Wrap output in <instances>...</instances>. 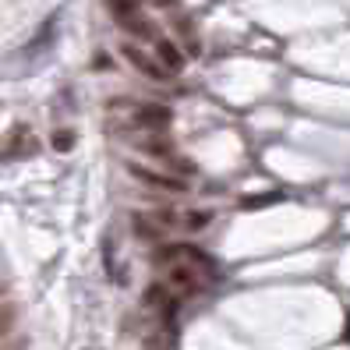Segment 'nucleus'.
<instances>
[{"label": "nucleus", "instance_id": "1a4fd4ad", "mask_svg": "<svg viewBox=\"0 0 350 350\" xmlns=\"http://www.w3.org/2000/svg\"><path fill=\"white\" fill-rule=\"evenodd\" d=\"M107 8H110V14L117 18V25H131L135 18L142 14L138 0H107Z\"/></svg>", "mask_w": 350, "mask_h": 350}, {"label": "nucleus", "instance_id": "9d476101", "mask_svg": "<svg viewBox=\"0 0 350 350\" xmlns=\"http://www.w3.org/2000/svg\"><path fill=\"white\" fill-rule=\"evenodd\" d=\"M131 226H135V234H138L142 241H159V237H163V226H156L152 219H146L142 213L131 216Z\"/></svg>", "mask_w": 350, "mask_h": 350}, {"label": "nucleus", "instance_id": "4468645a", "mask_svg": "<svg viewBox=\"0 0 350 350\" xmlns=\"http://www.w3.org/2000/svg\"><path fill=\"white\" fill-rule=\"evenodd\" d=\"M138 149L142 152H152V156H170V149H167V142H163V138H142Z\"/></svg>", "mask_w": 350, "mask_h": 350}, {"label": "nucleus", "instance_id": "f257e3e1", "mask_svg": "<svg viewBox=\"0 0 350 350\" xmlns=\"http://www.w3.org/2000/svg\"><path fill=\"white\" fill-rule=\"evenodd\" d=\"M128 174H135V180H142V184H152V188H159V191H170V195H184V191H188V180H184V177L159 174V170H149V167H138V163H128Z\"/></svg>", "mask_w": 350, "mask_h": 350}, {"label": "nucleus", "instance_id": "ddd939ff", "mask_svg": "<svg viewBox=\"0 0 350 350\" xmlns=\"http://www.w3.org/2000/svg\"><path fill=\"white\" fill-rule=\"evenodd\" d=\"M14 322H18V308H14V304H4V308H0V340L11 333Z\"/></svg>", "mask_w": 350, "mask_h": 350}, {"label": "nucleus", "instance_id": "f8f14e48", "mask_svg": "<svg viewBox=\"0 0 350 350\" xmlns=\"http://www.w3.org/2000/svg\"><path fill=\"white\" fill-rule=\"evenodd\" d=\"M184 223H188V230H205V226L213 223V213L209 209H191L188 216H184Z\"/></svg>", "mask_w": 350, "mask_h": 350}, {"label": "nucleus", "instance_id": "423d86ee", "mask_svg": "<svg viewBox=\"0 0 350 350\" xmlns=\"http://www.w3.org/2000/svg\"><path fill=\"white\" fill-rule=\"evenodd\" d=\"M156 57H159V64L167 68V71H184V64H188V60H184V50L174 43V39H156Z\"/></svg>", "mask_w": 350, "mask_h": 350}, {"label": "nucleus", "instance_id": "2eb2a0df", "mask_svg": "<svg viewBox=\"0 0 350 350\" xmlns=\"http://www.w3.org/2000/svg\"><path fill=\"white\" fill-rule=\"evenodd\" d=\"M71 146H75V135H71V131H57V135H53V149H57V152H68Z\"/></svg>", "mask_w": 350, "mask_h": 350}, {"label": "nucleus", "instance_id": "9b49d317", "mask_svg": "<svg viewBox=\"0 0 350 350\" xmlns=\"http://www.w3.org/2000/svg\"><path fill=\"white\" fill-rule=\"evenodd\" d=\"M177 36L184 39V46H188V53H195L198 50V39H195V25H191V18H177Z\"/></svg>", "mask_w": 350, "mask_h": 350}, {"label": "nucleus", "instance_id": "39448f33", "mask_svg": "<svg viewBox=\"0 0 350 350\" xmlns=\"http://www.w3.org/2000/svg\"><path fill=\"white\" fill-rule=\"evenodd\" d=\"M36 149V138L25 131V128H14L11 138L4 142V149H0V159H18V156H32Z\"/></svg>", "mask_w": 350, "mask_h": 350}, {"label": "nucleus", "instance_id": "6e6552de", "mask_svg": "<svg viewBox=\"0 0 350 350\" xmlns=\"http://www.w3.org/2000/svg\"><path fill=\"white\" fill-rule=\"evenodd\" d=\"M170 286H177V291H184V294H195L202 286V280H198V273L191 269V265H174L170 269Z\"/></svg>", "mask_w": 350, "mask_h": 350}, {"label": "nucleus", "instance_id": "20e7f679", "mask_svg": "<svg viewBox=\"0 0 350 350\" xmlns=\"http://www.w3.org/2000/svg\"><path fill=\"white\" fill-rule=\"evenodd\" d=\"M57 22H60V14H50L46 18V22L43 25H39V32H36V39H32V43L22 50V53H18L14 60H32V57H39V53H43L50 43H53V39H57Z\"/></svg>", "mask_w": 350, "mask_h": 350}, {"label": "nucleus", "instance_id": "7ed1b4c3", "mask_svg": "<svg viewBox=\"0 0 350 350\" xmlns=\"http://www.w3.org/2000/svg\"><path fill=\"white\" fill-rule=\"evenodd\" d=\"M120 53H124V57L131 60V68H135L138 75H146V78H152V81H163V78H167V68L156 64V60H152L146 50H138V46L124 43V46H120Z\"/></svg>", "mask_w": 350, "mask_h": 350}, {"label": "nucleus", "instance_id": "0eeeda50", "mask_svg": "<svg viewBox=\"0 0 350 350\" xmlns=\"http://www.w3.org/2000/svg\"><path fill=\"white\" fill-rule=\"evenodd\" d=\"M146 308H156V312H163V319H170L177 312V304L170 297V291L163 283H152L149 291H146Z\"/></svg>", "mask_w": 350, "mask_h": 350}, {"label": "nucleus", "instance_id": "f03ea898", "mask_svg": "<svg viewBox=\"0 0 350 350\" xmlns=\"http://www.w3.org/2000/svg\"><path fill=\"white\" fill-rule=\"evenodd\" d=\"M174 113L167 107H159V103H146V107H135V124L146 128V131H167L170 128Z\"/></svg>", "mask_w": 350, "mask_h": 350}]
</instances>
